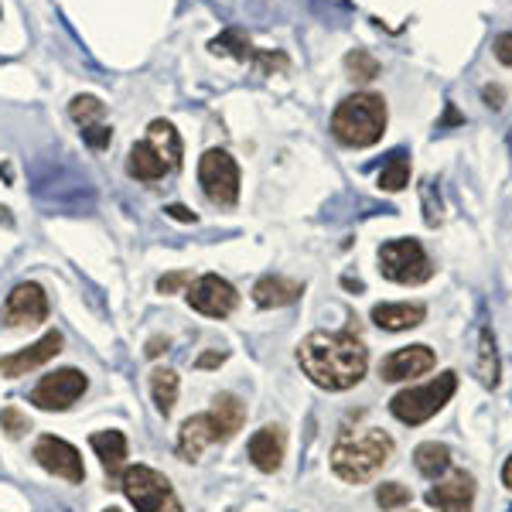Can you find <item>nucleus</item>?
Masks as SVG:
<instances>
[{"label": "nucleus", "mask_w": 512, "mask_h": 512, "mask_svg": "<svg viewBox=\"0 0 512 512\" xmlns=\"http://www.w3.org/2000/svg\"><path fill=\"white\" fill-rule=\"evenodd\" d=\"M410 181V161L403 151H393L390 161L383 164V171H379V188L383 192H403Z\"/></svg>", "instance_id": "bb28decb"}, {"label": "nucleus", "mask_w": 512, "mask_h": 512, "mask_svg": "<svg viewBox=\"0 0 512 512\" xmlns=\"http://www.w3.org/2000/svg\"><path fill=\"white\" fill-rule=\"evenodd\" d=\"M458 390V373H441L437 379L424 386H407L390 400V414L400 420V424H427L434 414H441L448 407V400Z\"/></svg>", "instance_id": "20e7f679"}, {"label": "nucleus", "mask_w": 512, "mask_h": 512, "mask_svg": "<svg viewBox=\"0 0 512 512\" xmlns=\"http://www.w3.org/2000/svg\"><path fill=\"white\" fill-rule=\"evenodd\" d=\"M386 130V99L376 93L345 96L332 113V134L342 147H373Z\"/></svg>", "instance_id": "7ed1b4c3"}, {"label": "nucleus", "mask_w": 512, "mask_h": 512, "mask_svg": "<svg viewBox=\"0 0 512 512\" xmlns=\"http://www.w3.org/2000/svg\"><path fill=\"white\" fill-rule=\"evenodd\" d=\"M410 499H414V495H410L407 485H400V482H383L376 489V502L383 512H396V509L410 506Z\"/></svg>", "instance_id": "c85d7f7f"}, {"label": "nucleus", "mask_w": 512, "mask_h": 512, "mask_svg": "<svg viewBox=\"0 0 512 512\" xmlns=\"http://www.w3.org/2000/svg\"><path fill=\"white\" fill-rule=\"evenodd\" d=\"M0 431L7 437H21L24 431H31V420L24 417L18 407H4L0 410Z\"/></svg>", "instance_id": "7c9ffc66"}, {"label": "nucleus", "mask_w": 512, "mask_h": 512, "mask_svg": "<svg viewBox=\"0 0 512 512\" xmlns=\"http://www.w3.org/2000/svg\"><path fill=\"white\" fill-rule=\"evenodd\" d=\"M222 362H226V352H205V355H198L195 366L198 369H216V366H222Z\"/></svg>", "instance_id": "f704fd0d"}, {"label": "nucleus", "mask_w": 512, "mask_h": 512, "mask_svg": "<svg viewBox=\"0 0 512 512\" xmlns=\"http://www.w3.org/2000/svg\"><path fill=\"white\" fill-rule=\"evenodd\" d=\"M502 485H506V489H512V454L506 458V465H502Z\"/></svg>", "instance_id": "58836bf2"}, {"label": "nucleus", "mask_w": 512, "mask_h": 512, "mask_svg": "<svg viewBox=\"0 0 512 512\" xmlns=\"http://www.w3.org/2000/svg\"><path fill=\"white\" fill-rule=\"evenodd\" d=\"M212 444H219V437H216V424H212L209 414H195L181 424V431H178V458L181 461H198L202 451L212 448Z\"/></svg>", "instance_id": "f3484780"}, {"label": "nucleus", "mask_w": 512, "mask_h": 512, "mask_svg": "<svg viewBox=\"0 0 512 512\" xmlns=\"http://www.w3.org/2000/svg\"><path fill=\"white\" fill-rule=\"evenodd\" d=\"M393 458V437L379 427L342 434L332 448V472L349 485H362L376 478Z\"/></svg>", "instance_id": "f03ea898"}, {"label": "nucleus", "mask_w": 512, "mask_h": 512, "mask_svg": "<svg viewBox=\"0 0 512 512\" xmlns=\"http://www.w3.org/2000/svg\"><path fill=\"white\" fill-rule=\"evenodd\" d=\"M379 274L393 284L417 287L434 277V263L417 239H390L379 246Z\"/></svg>", "instance_id": "39448f33"}, {"label": "nucleus", "mask_w": 512, "mask_h": 512, "mask_svg": "<svg viewBox=\"0 0 512 512\" xmlns=\"http://www.w3.org/2000/svg\"><path fill=\"white\" fill-rule=\"evenodd\" d=\"M164 212H168V216L175 219V222H195V212L185 209V205H168Z\"/></svg>", "instance_id": "c9c22d12"}, {"label": "nucleus", "mask_w": 512, "mask_h": 512, "mask_svg": "<svg viewBox=\"0 0 512 512\" xmlns=\"http://www.w3.org/2000/svg\"><path fill=\"white\" fill-rule=\"evenodd\" d=\"M209 48H212L216 55H233V59H239V62H253L256 69L263 72V76H267V72H274V69H287V59H284V55L256 52V48H253L243 35H239V31H226V35H219Z\"/></svg>", "instance_id": "dca6fc26"}, {"label": "nucleus", "mask_w": 512, "mask_h": 512, "mask_svg": "<svg viewBox=\"0 0 512 512\" xmlns=\"http://www.w3.org/2000/svg\"><path fill=\"white\" fill-rule=\"evenodd\" d=\"M89 444H93L99 465L110 478H120L127 472V434L123 431H99L89 437Z\"/></svg>", "instance_id": "aec40b11"}, {"label": "nucleus", "mask_w": 512, "mask_h": 512, "mask_svg": "<svg viewBox=\"0 0 512 512\" xmlns=\"http://www.w3.org/2000/svg\"><path fill=\"white\" fill-rule=\"evenodd\" d=\"M147 144L158 151V158L168 164L171 171L181 168V137L168 120H151V127H147Z\"/></svg>", "instance_id": "5701e85b"}, {"label": "nucleus", "mask_w": 512, "mask_h": 512, "mask_svg": "<svg viewBox=\"0 0 512 512\" xmlns=\"http://www.w3.org/2000/svg\"><path fill=\"white\" fill-rule=\"evenodd\" d=\"M475 373L482 379V386H499V352H495V338L489 328L478 332V362H475Z\"/></svg>", "instance_id": "a878e982"}, {"label": "nucleus", "mask_w": 512, "mask_h": 512, "mask_svg": "<svg viewBox=\"0 0 512 512\" xmlns=\"http://www.w3.org/2000/svg\"><path fill=\"white\" fill-rule=\"evenodd\" d=\"M164 349H168V338H151V342H147V355H151V359H154V355H161Z\"/></svg>", "instance_id": "e433bc0d"}, {"label": "nucleus", "mask_w": 512, "mask_h": 512, "mask_svg": "<svg viewBox=\"0 0 512 512\" xmlns=\"http://www.w3.org/2000/svg\"><path fill=\"white\" fill-rule=\"evenodd\" d=\"M250 461H253V468L256 472H263V475H274L280 465H284V451H287V434H284V427H277V424H267V427H260L253 437H250Z\"/></svg>", "instance_id": "2eb2a0df"}, {"label": "nucleus", "mask_w": 512, "mask_h": 512, "mask_svg": "<svg viewBox=\"0 0 512 512\" xmlns=\"http://www.w3.org/2000/svg\"><path fill=\"white\" fill-rule=\"evenodd\" d=\"M304 294V284H297V280H287L280 274H267L260 277L253 284V301L256 308H287V304L301 301Z\"/></svg>", "instance_id": "a211bd4d"}, {"label": "nucleus", "mask_w": 512, "mask_h": 512, "mask_svg": "<svg viewBox=\"0 0 512 512\" xmlns=\"http://www.w3.org/2000/svg\"><path fill=\"white\" fill-rule=\"evenodd\" d=\"M427 506H434L437 512H472L475 478L468 472H451L427 492Z\"/></svg>", "instance_id": "4468645a"}, {"label": "nucleus", "mask_w": 512, "mask_h": 512, "mask_svg": "<svg viewBox=\"0 0 512 512\" xmlns=\"http://www.w3.org/2000/svg\"><path fill=\"white\" fill-rule=\"evenodd\" d=\"M437 366V355L431 345H407L396 349L379 362V379L383 383H407V379L427 376Z\"/></svg>", "instance_id": "9b49d317"}, {"label": "nucleus", "mask_w": 512, "mask_h": 512, "mask_svg": "<svg viewBox=\"0 0 512 512\" xmlns=\"http://www.w3.org/2000/svg\"><path fill=\"white\" fill-rule=\"evenodd\" d=\"M424 318H427V308L424 304H410V301H403V304H376L373 308V321L383 332H407V328H417V325H424Z\"/></svg>", "instance_id": "412c9836"}, {"label": "nucleus", "mask_w": 512, "mask_h": 512, "mask_svg": "<svg viewBox=\"0 0 512 512\" xmlns=\"http://www.w3.org/2000/svg\"><path fill=\"white\" fill-rule=\"evenodd\" d=\"M79 134H82V140H86L89 147H93V151H106V147H110V140H113V130L106 127V123H93V127H82Z\"/></svg>", "instance_id": "2f4dec72"}, {"label": "nucleus", "mask_w": 512, "mask_h": 512, "mask_svg": "<svg viewBox=\"0 0 512 512\" xmlns=\"http://www.w3.org/2000/svg\"><path fill=\"white\" fill-rule=\"evenodd\" d=\"M188 304H192V311H198V315H205V318H229L239 304V294L226 277L202 274L188 287Z\"/></svg>", "instance_id": "1a4fd4ad"}, {"label": "nucleus", "mask_w": 512, "mask_h": 512, "mask_svg": "<svg viewBox=\"0 0 512 512\" xmlns=\"http://www.w3.org/2000/svg\"><path fill=\"white\" fill-rule=\"evenodd\" d=\"M198 185H202V192L212 205H226V209L236 205L239 202V164L233 161V154L219 151V147L205 151L202 161H198Z\"/></svg>", "instance_id": "0eeeda50"}, {"label": "nucleus", "mask_w": 512, "mask_h": 512, "mask_svg": "<svg viewBox=\"0 0 512 512\" xmlns=\"http://www.w3.org/2000/svg\"><path fill=\"white\" fill-rule=\"evenodd\" d=\"M106 103L96 96H76L69 103V117L79 123V127H93V123H103Z\"/></svg>", "instance_id": "cd10ccee"}, {"label": "nucleus", "mask_w": 512, "mask_h": 512, "mask_svg": "<svg viewBox=\"0 0 512 512\" xmlns=\"http://www.w3.org/2000/svg\"><path fill=\"white\" fill-rule=\"evenodd\" d=\"M209 417H212V424H216L219 444H226V441H233L239 431H243V424H246V403L239 400L236 393H219L216 400H212Z\"/></svg>", "instance_id": "6ab92c4d"}, {"label": "nucleus", "mask_w": 512, "mask_h": 512, "mask_svg": "<svg viewBox=\"0 0 512 512\" xmlns=\"http://www.w3.org/2000/svg\"><path fill=\"white\" fill-rule=\"evenodd\" d=\"M62 345H65L62 332H48V335H41L38 342H31L28 349L14 352V355H0V376L18 379V376L35 373V369H41L45 362H52L55 355L62 352Z\"/></svg>", "instance_id": "f8f14e48"}, {"label": "nucleus", "mask_w": 512, "mask_h": 512, "mask_svg": "<svg viewBox=\"0 0 512 512\" xmlns=\"http://www.w3.org/2000/svg\"><path fill=\"white\" fill-rule=\"evenodd\" d=\"M495 59L512 69V31H506V35L495 38Z\"/></svg>", "instance_id": "72a5a7b5"}, {"label": "nucleus", "mask_w": 512, "mask_h": 512, "mask_svg": "<svg viewBox=\"0 0 512 512\" xmlns=\"http://www.w3.org/2000/svg\"><path fill=\"white\" fill-rule=\"evenodd\" d=\"M127 175L137 181H161L164 175H171V168L158 158V151L147 140H140L127 154Z\"/></svg>", "instance_id": "4be33fe9"}, {"label": "nucleus", "mask_w": 512, "mask_h": 512, "mask_svg": "<svg viewBox=\"0 0 512 512\" xmlns=\"http://www.w3.org/2000/svg\"><path fill=\"white\" fill-rule=\"evenodd\" d=\"M178 390H181V379L175 369H154L151 373V396H154V407H158L161 417H168L178 403Z\"/></svg>", "instance_id": "393cba45"}, {"label": "nucleus", "mask_w": 512, "mask_h": 512, "mask_svg": "<svg viewBox=\"0 0 512 512\" xmlns=\"http://www.w3.org/2000/svg\"><path fill=\"white\" fill-rule=\"evenodd\" d=\"M35 461L45 472H52L55 478H65L69 485H82L86 482V465H82V454L79 448H72L69 441L55 434L38 437L35 444Z\"/></svg>", "instance_id": "9d476101"}, {"label": "nucleus", "mask_w": 512, "mask_h": 512, "mask_svg": "<svg viewBox=\"0 0 512 512\" xmlns=\"http://www.w3.org/2000/svg\"><path fill=\"white\" fill-rule=\"evenodd\" d=\"M414 465L424 478H441L451 468V448L448 444H437V441H424L414 451Z\"/></svg>", "instance_id": "b1692460"}, {"label": "nucleus", "mask_w": 512, "mask_h": 512, "mask_svg": "<svg viewBox=\"0 0 512 512\" xmlns=\"http://www.w3.org/2000/svg\"><path fill=\"white\" fill-rule=\"evenodd\" d=\"M485 99H489V106L499 110V106H502V89L499 86H485Z\"/></svg>", "instance_id": "4c0bfd02"}, {"label": "nucleus", "mask_w": 512, "mask_h": 512, "mask_svg": "<svg viewBox=\"0 0 512 512\" xmlns=\"http://www.w3.org/2000/svg\"><path fill=\"white\" fill-rule=\"evenodd\" d=\"M345 69H349L352 79H359V82H369V79L379 76V62L366 52V48H355V52H349V59H345Z\"/></svg>", "instance_id": "c756f323"}, {"label": "nucleus", "mask_w": 512, "mask_h": 512, "mask_svg": "<svg viewBox=\"0 0 512 512\" xmlns=\"http://www.w3.org/2000/svg\"><path fill=\"white\" fill-rule=\"evenodd\" d=\"M86 390L89 379L82 369H55V373L41 376V383L31 390V403L38 410H48V414H62V410L76 407Z\"/></svg>", "instance_id": "6e6552de"}, {"label": "nucleus", "mask_w": 512, "mask_h": 512, "mask_svg": "<svg viewBox=\"0 0 512 512\" xmlns=\"http://www.w3.org/2000/svg\"><path fill=\"white\" fill-rule=\"evenodd\" d=\"M120 489L137 506V512H185L171 482L151 465H130L120 475Z\"/></svg>", "instance_id": "423d86ee"}, {"label": "nucleus", "mask_w": 512, "mask_h": 512, "mask_svg": "<svg viewBox=\"0 0 512 512\" xmlns=\"http://www.w3.org/2000/svg\"><path fill=\"white\" fill-rule=\"evenodd\" d=\"M192 270H175V274H164L158 280V291L161 294H178V291H185V287H192Z\"/></svg>", "instance_id": "473e14b6"}, {"label": "nucleus", "mask_w": 512, "mask_h": 512, "mask_svg": "<svg viewBox=\"0 0 512 512\" xmlns=\"http://www.w3.org/2000/svg\"><path fill=\"white\" fill-rule=\"evenodd\" d=\"M297 366L321 390L345 393L362 383L369 352L352 332H311L297 345Z\"/></svg>", "instance_id": "f257e3e1"}, {"label": "nucleus", "mask_w": 512, "mask_h": 512, "mask_svg": "<svg viewBox=\"0 0 512 512\" xmlns=\"http://www.w3.org/2000/svg\"><path fill=\"white\" fill-rule=\"evenodd\" d=\"M103 512H120V509H113V506H110V509H103Z\"/></svg>", "instance_id": "ea45409f"}, {"label": "nucleus", "mask_w": 512, "mask_h": 512, "mask_svg": "<svg viewBox=\"0 0 512 512\" xmlns=\"http://www.w3.org/2000/svg\"><path fill=\"white\" fill-rule=\"evenodd\" d=\"M48 318V294L35 280H24L14 287L4 301V321L7 325H41Z\"/></svg>", "instance_id": "ddd939ff"}]
</instances>
